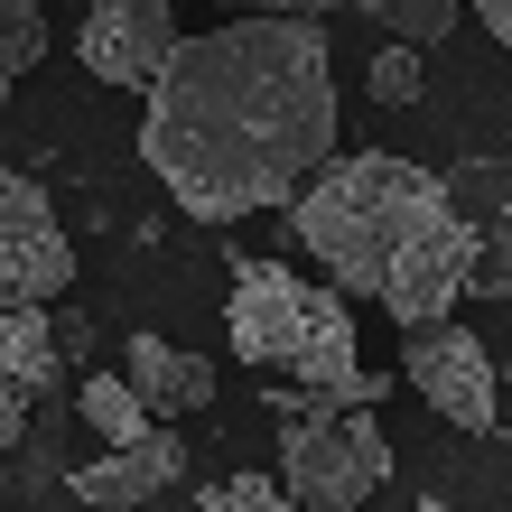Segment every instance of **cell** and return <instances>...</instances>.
Segmentation results:
<instances>
[{"label": "cell", "instance_id": "obj_2", "mask_svg": "<svg viewBox=\"0 0 512 512\" xmlns=\"http://www.w3.org/2000/svg\"><path fill=\"white\" fill-rule=\"evenodd\" d=\"M429 215H447V177L419 159H391V149H354L317 177L308 196L289 205V243H308L326 261L336 298H382L401 243Z\"/></svg>", "mask_w": 512, "mask_h": 512}, {"label": "cell", "instance_id": "obj_15", "mask_svg": "<svg viewBox=\"0 0 512 512\" xmlns=\"http://www.w3.org/2000/svg\"><path fill=\"white\" fill-rule=\"evenodd\" d=\"M47 66V10L38 0H0V103L19 94V75Z\"/></svg>", "mask_w": 512, "mask_h": 512}, {"label": "cell", "instance_id": "obj_21", "mask_svg": "<svg viewBox=\"0 0 512 512\" xmlns=\"http://www.w3.org/2000/svg\"><path fill=\"white\" fill-rule=\"evenodd\" d=\"M419 512H447V503H419Z\"/></svg>", "mask_w": 512, "mask_h": 512}, {"label": "cell", "instance_id": "obj_5", "mask_svg": "<svg viewBox=\"0 0 512 512\" xmlns=\"http://www.w3.org/2000/svg\"><path fill=\"white\" fill-rule=\"evenodd\" d=\"M75 280V243L56 224V196L38 177L0 168V308H47Z\"/></svg>", "mask_w": 512, "mask_h": 512}, {"label": "cell", "instance_id": "obj_20", "mask_svg": "<svg viewBox=\"0 0 512 512\" xmlns=\"http://www.w3.org/2000/svg\"><path fill=\"white\" fill-rule=\"evenodd\" d=\"M243 10H252V19H280V10H298V0H243Z\"/></svg>", "mask_w": 512, "mask_h": 512}, {"label": "cell", "instance_id": "obj_19", "mask_svg": "<svg viewBox=\"0 0 512 512\" xmlns=\"http://www.w3.org/2000/svg\"><path fill=\"white\" fill-rule=\"evenodd\" d=\"M466 10H475V19H485V28H494V38H503V47H512V0H466Z\"/></svg>", "mask_w": 512, "mask_h": 512}, {"label": "cell", "instance_id": "obj_14", "mask_svg": "<svg viewBox=\"0 0 512 512\" xmlns=\"http://www.w3.org/2000/svg\"><path fill=\"white\" fill-rule=\"evenodd\" d=\"M364 19L382 28V47H438L447 38V28H457L466 19V0H364Z\"/></svg>", "mask_w": 512, "mask_h": 512}, {"label": "cell", "instance_id": "obj_7", "mask_svg": "<svg viewBox=\"0 0 512 512\" xmlns=\"http://www.w3.org/2000/svg\"><path fill=\"white\" fill-rule=\"evenodd\" d=\"M466 280H475V233L457 224V205H447V215H429V224L401 243V261H391V280H382V308H391V326L429 336L438 308H457Z\"/></svg>", "mask_w": 512, "mask_h": 512}, {"label": "cell", "instance_id": "obj_13", "mask_svg": "<svg viewBox=\"0 0 512 512\" xmlns=\"http://www.w3.org/2000/svg\"><path fill=\"white\" fill-rule=\"evenodd\" d=\"M75 410H84V429H94L103 447H140L149 429H159V419L131 401V382H122V373H84V382H75Z\"/></svg>", "mask_w": 512, "mask_h": 512}, {"label": "cell", "instance_id": "obj_4", "mask_svg": "<svg viewBox=\"0 0 512 512\" xmlns=\"http://www.w3.org/2000/svg\"><path fill=\"white\" fill-rule=\"evenodd\" d=\"M280 410V485L298 512H354L382 494L391 475V438L373 410H336V401H298V391H270Z\"/></svg>", "mask_w": 512, "mask_h": 512}, {"label": "cell", "instance_id": "obj_12", "mask_svg": "<svg viewBox=\"0 0 512 512\" xmlns=\"http://www.w3.org/2000/svg\"><path fill=\"white\" fill-rule=\"evenodd\" d=\"M0 382H19L28 401H38L47 382H66V364H56V326H47V308H0Z\"/></svg>", "mask_w": 512, "mask_h": 512}, {"label": "cell", "instance_id": "obj_3", "mask_svg": "<svg viewBox=\"0 0 512 512\" xmlns=\"http://www.w3.org/2000/svg\"><path fill=\"white\" fill-rule=\"evenodd\" d=\"M233 354L252 373H289L298 401H336V410H373L391 373H364L354 354V308L336 289H308L289 261H233Z\"/></svg>", "mask_w": 512, "mask_h": 512}, {"label": "cell", "instance_id": "obj_9", "mask_svg": "<svg viewBox=\"0 0 512 512\" xmlns=\"http://www.w3.org/2000/svg\"><path fill=\"white\" fill-rule=\"evenodd\" d=\"M447 205H457V224L475 233V280L485 298H512V159H466L447 177Z\"/></svg>", "mask_w": 512, "mask_h": 512}, {"label": "cell", "instance_id": "obj_18", "mask_svg": "<svg viewBox=\"0 0 512 512\" xmlns=\"http://www.w3.org/2000/svg\"><path fill=\"white\" fill-rule=\"evenodd\" d=\"M19 429H28V391H19V382H0V457L19 447Z\"/></svg>", "mask_w": 512, "mask_h": 512}, {"label": "cell", "instance_id": "obj_16", "mask_svg": "<svg viewBox=\"0 0 512 512\" xmlns=\"http://www.w3.org/2000/svg\"><path fill=\"white\" fill-rule=\"evenodd\" d=\"M196 512H298V503L270 485V475H233V485H205Z\"/></svg>", "mask_w": 512, "mask_h": 512}, {"label": "cell", "instance_id": "obj_17", "mask_svg": "<svg viewBox=\"0 0 512 512\" xmlns=\"http://www.w3.org/2000/svg\"><path fill=\"white\" fill-rule=\"evenodd\" d=\"M373 94H382V103H419V56H410V47H382V56H373Z\"/></svg>", "mask_w": 512, "mask_h": 512}, {"label": "cell", "instance_id": "obj_1", "mask_svg": "<svg viewBox=\"0 0 512 512\" xmlns=\"http://www.w3.org/2000/svg\"><path fill=\"white\" fill-rule=\"evenodd\" d=\"M140 159L196 224L298 205L336 168V56L317 19H224L140 94Z\"/></svg>", "mask_w": 512, "mask_h": 512}, {"label": "cell", "instance_id": "obj_11", "mask_svg": "<svg viewBox=\"0 0 512 512\" xmlns=\"http://www.w3.org/2000/svg\"><path fill=\"white\" fill-rule=\"evenodd\" d=\"M187 475V447H177V429H149L140 447H103V457L75 466V494L94 512H140L159 485H177Z\"/></svg>", "mask_w": 512, "mask_h": 512}, {"label": "cell", "instance_id": "obj_10", "mask_svg": "<svg viewBox=\"0 0 512 512\" xmlns=\"http://www.w3.org/2000/svg\"><path fill=\"white\" fill-rule=\"evenodd\" d=\"M122 382H131V401L159 419H196V410H215V364L205 354H187V345H168V336H131V354H122Z\"/></svg>", "mask_w": 512, "mask_h": 512}, {"label": "cell", "instance_id": "obj_8", "mask_svg": "<svg viewBox=\"0 0 512 512\" xmlns=\"http://www.w3.org/2000/svg\"><path fill=\"white\" fill-rule=\"evenodd\" d=\"M75 56H84L94 84H131V94H149V75L177 56V0H94Z\"/></svg>", "mask_w": 512, "mask_h": 512}, {"label": "cell", "instance_id": "obj_6", "mask_svg": "<svg viewBox=\"0 0 512 512\" xmlns=\"http://www.w3.org/2000/svg\"><path fill=\"white\" fill-rule=\"evenodd\" d=\"M401 382L429 401L447 429H466V438H485L494 429V410H503V382H494V354L466 336V326H429V336H410V364Z\"/></svg>", "mask_w": 512, "mask_h": 512}]
</instances>
